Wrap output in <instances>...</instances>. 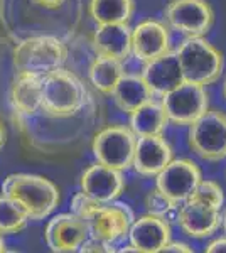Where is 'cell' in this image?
I'll return each instance as SVG.
<instances>
[{
  "mask_svg": "<svg viewBox=\"0 0 226 253\" xmlns=\"http://www.w3.org/2000/svg\"><path fill=\"white\" fill-rule=\"evenodd\" d=\"M71 213L85 219L90 228V236L100 242L113 245L129 235L132 214L123 205L98 203L83 191L73 198Z\"/></svg>",
  "mask_w": 226,
  "mask_h": 253,
  "instance_id": "cell-1",
  "label": "cell"
},
{
  "mask_svg": "<svg viewBox=\"0 0 226 253\" xmlns=\"http://www.w3.org/2000/svg\"><path fill=\"white\" fill-rule=\"evenodd\" d=\"M9 196L27 211L31 221L46 219L59 205V189L54 182L36 174H10L2 184Z\"/></svg>",
  "mask_w": 226,
  "mask_h": 253,
  "instance_id": "cell-2",
  "label": "cell"
},
{
  "mask_svg": "<svg viewBox=\"0 0 226 253\" xmlns=\"http://www.w3.org/2000/svg\"><path fill=\"white\" fill-rule=\"evenodd\" d=\"M86 89L75 73L57 68L43 78L41 110L52 117L76 115L85 107Z\"/></svg>",
  "mask_w": 226,
  "mask_h": 253,
  "instance_id": "cell-3",
  "label": "cell"
},
{
  "mask_svg": "<svg viewBox=\"0 0 226 253\" xmlns=\"http://www.w3.org/2000/svg\"><path fill=\"white\" fill-rule=\"evenodd\" d=\"M176 52L184 81L208 86L220 80L225 66L223 54L206 39L187 38Z\"/></svg>",
  "mask_w": 226,
  "mask_h": 253,
  "instance_id": "cell-4",
  "label": "cell"
},
{
  "mask_svg": "<svg viewBox=\"0 0 226 253\" xmlns=\"http://www.w3.org/2000/svg\"><path fill=\"white\" fill-rule=\"evenodd\" d=\"M68 49L63 41L52 36H38L24 39L14 51V66L17 73L46 76L47 73L63 68Z\"/></svg>",
  "mask_w": 226,
  "mask_h": 253,
  "instance_id": "cell-5",
  "label": "cell"
},
{
  "mask_svg": "<svg viewBox=\"0 0 226 253\" xmlns=\"http://www.w3.org/2000/svg\"><path fill=\"white\" fill-rule=\"evenodd\" d=\"M189 147L204 161L226 157V113L206 110L189 125Z\"/></svg>",
  "mask_w": 226,
  "mask_h": 253,
  "instance_id": "cell-6",
  "label": "cell"
},
{
  "mask_svg": "<svg viewBox=\"0 0 226 253\" xmlns=\"http://www.w3.org/2000/svg\"><path fill=\"white\" fill-rule=\"evenodd\" d=\"M137 135L125 125H112L98 132L93 138V156L96 162L117 170L132 167Z\"/></svg>",
  "mask_w": 226,
  "mask_h": 253,
  "instance_id": "cell-7",
  "label": "cell"
},
{
  "mask_svg": "<svg viewBox=\"0 0 226 253\" xmlns=\"http://www.w3.org/2000/svg\"><path fill=\"white\" fill-rule=\"evenodd\" d=\"M164 110L169 122L176 125H191L209 108L208 93L204 86L182 81L179 86L162 95Z\"/></svg>",
  "mask_w": 226,
  "mask_h": 253,
  "instance_id": "cell-8",
  "label": "cell"
},
{
  "mask_svg": "<svg viewBox=\"0 0 226 253\" xmlns=\"http://www.w3.org/2000/svg\"><path fill=\"white\" fill-rule=\"evenodd\" d=\"M166 20L186 38H203L215 24V12L208 0H171Z\"/></svg>",
  "mask_w": 226,
  "mask_h": 253,
  "instance_id": "cell-9",
  "label": "cell"
},
{
  "mask_svg": "<svg viewBox=\"0 0 226 253\" xmlns=\"http://www.w3.org/2000/svg\"><path fill=\"white\" fill-rule=\"evenodd\" d=\"M203 179L201 169L189 159H172L160 172L155 175V187L179 205L191 198L199 181Z\"/></svg>",
  "mask_w": 226,
  "mask_h": 253,
  "instance_id": "cell-10",
  "label": "cell"
},
{
  "mask_svg": "<svg viewBox=\"0 0 226 253\" xmlns=\"http://www.w3.org/2000/svg\"><path fill=\"white\" fill-rule=\"evenodd\" d=\"M90 238L88 223L75 213H63L49 219L46 226V243L56 253L80 252Z\"/></svg>",
  "mask_w": 226,
  "mask_h": 253,
  "instance_id": "cell-11",
  "label": "cell"
},
{
  "mask_svg": "<svg viewBox=\"0 0 226 253\" xmlns=\"http://www.w3.org/2000/svg\"><path fill=\"white\" fill-rule=\"evenodd\" d=\"M171 224L166 218L150 213L138 218L129 228L130 245L140 253H159L171 242Z\"/></svg>",
  "mask_w": 226,
  "mask_h": 253,
  "instance_id": "cell-12",
  "label": "cell"
},
{
  "mask_svg": "<svg viewBox=\"0 0 226 253\" xmlns=\"http://www.w3.org/2000/svg\"><path fill=\"white\" fill-rule=\"evenodd\" d=\"M172 161V147L162 135L137 137L134 150V169L145 177H155Z\"/></svg>",
  "mask_w": 226,
  "mask_h": 253,
  "instance_id": "cell-13",
  "label": "cell"
},
{
  "mask_svg": "<svg viewBox=\"0 0 226 253\" xmlns=\"http://www.w3.org/2000/svg\"><path fill=\"white\" fill-rule=\"evenodd\" d=\"M125 179L122 170L106 167L100 162L88 167L81 175V191L98 203H113L123 193Z\"/></svg>",
  "mask_w": 226,
  "mask_h": 253,
  "instance_id": "cell-14",
  "label": "cell"
},
{
  "mask_svg": "<svg viewBox=\"0 0 226 253\" xmlns=\"http://www.w3.org/2000/svg\"><path fill=\"white\" fill-rule=\"evenodd\" d=\"M171 51L169 29L159 20H143L132 29V52L142 63Z\"/></svg>",
  "mask_w": 226,
  "mask_h": 253,
  "instance_id": "cell-15",
  "label": "cell"
},
{
  "mask_svg": "<svg viewBox=\"0 0 226 253\" xmlns=\"http://www.w3.org/2000/svg\"><path fill=\"white\" fill-rule=\"evenodd\" d=\"M179 224L191 238H206L216 233L220 228L221 210L189 198L179 211Z\"/></svg>",
  "mask_w": 226,
  "mask_h": 253,
  "instance_id": "cell-16",
  "label": "cell"
},
{
  "mask_svg": "<svg viewBox=\"0 0 226 253\" xmlns=\"http://www.w3.org/2000/svg\"><path fill=\"white\" fill-rule=\"evenodd\" d=\"M140 76L154 95L162 96L164 93L179 86L184 81V75L179 64L178 52L167 51L166 54L159 56V58L152 59L149 63H143Z\"/></svg>",
  "mask_w": 226,
  "mask_h": 253,
  "instance_id": "cell-17",
  "label": "cell"
},
{
  "mask_svg": "<svg viewBox=\"0 0 226 253\" xmlns=\"http://www.w3.org/2000/svg\"><path fill=\"white\" fill-rule=\"evenodd\" d=\"M98 56L125 61L132 52V29L129 24H100L93 34Z\"/></svg>",
  "mask_w": 226,
  "mask_h": 253,
  "instance_id": "cell-18",
  "label": "cell"
},
{
  "mask_svg": "<svg viewBox=\"0 0 226 253\" xmlns=\"http://www.w3.org/2000/svg\"><path fill=\"white\" fill-rule=\"evenodd\" d=\"M43 78L31 73H17L10 88V101L15 112L24 117H34L41 110Z\"/></svg>",
  "mask_w": 226,
  "mask_h": 253,
  "instance_id": "cell-19",
  "label": "cell"
},
{
  "mask_svg": "<svg viewBox=\"0 0 226 253\" xmlns=\"http://www.w3.org/2000/svg\"><path fill=\"white\" fill-rule=\"evenodd\" d=\"M112 96L115 100V105L123 113L130 115L134 110H137L143 103L152 100L154 93L147 86V83L140 75H123L117 83V86H115Z\"/></svg>",
  "mask_w": 226,
  "mask_h": 253,
  "instance_id": "cell-20",
  "label": "cell"
},
{
  "mask_svg": "<svg viewBox=\"0 0 226 253\" xmlns=\"http://www.w3.org/2000/svg\"><path fill=\"white\" fill-rule=\"evenodd\" d=\"M167 124H169V118L166 110L162 103L155 101L154 98L130 113V130L137 137L162 135Z\"/></svg>",
  "mask_w": 226,
  "mask_h": 253,
  "instance_id": "cell-21",
  "label": "cell"
},
{
  "mask_svg": "<svg viewBox=\"0 0 226 253\" xmlns=\"http://www.w3.org/2000/svg\"><path fill=\"white\" fill-rule=\"evenodd\" d=\"M135 12L134 0H90V15L100 24H129Z\"/></svg>",
  "mask_w": 226,
  "mask_h": 253,
  "instance_id": "cell-22",
  "label": "cell"
},
{
  "mask_svg": "<svg viewBox=\"0 0 226 253\" xmlns=\"http://www.w3.org/2000/svg\"><path fill=\"white\" fill-rule=\"evenodd\" d=\"M88 75L91 84L98 91L103 93V95H112L117 83L125 75V71H123L122 61L98 56L90 66Z\"/></svg>",
  "mask_w": 226,
  "mask_h": 253,
  "instance_id": "cell-23",
  "label": "cell"
},
{
  "mask_svg": "<svg viewBox=\"0 0 226 253\" xmlns=\"http://www.w3.org/2000/svg\"><path fill=\"white\" fill-rule=\"evenodd\" d=\"M27 211L5 194H0V235H14L27 226Z\"/></svg>",
  "mask_w": 226,
  "mask_h": 253,
  "instance_id": "cell-24",
  "label": "cell"
},
{
  "mask_svg": "<svg viewBox=\"0 0 226 253\" xmlns=\"http://www.w3.org/2000/svg\"><path fill=\"white\" fill-rule=\"evenodd\" d=\"M191 199H198V201H203L206 205H211L218 208V210H221V206L225 203V193L218 182L201 179L194 193L191 194Z\"/></svg>",
  "mask_w": 226,
  "mask_h": 253,
  "instance_id": "cell-25",
  "label": "cell"
},
{
  "mask_svg": "<svg viewBox=\"0 0 226 253\" xmlns=\"http://www.w3.org/2000/svg\"><path fill=\"white\" fill-rule=\"evenodd\" d=\"M145 206H147V211H149L150 214L166 218V214H169L178 205H176L172 199L167 198V196H164L157 187H155L154 191H150V193L147 194Z\"/></svg>",
  "mask_w": 226,
  "mask_h": 253,
  "instance_id": "cell-26",
  "label": "cell"
},
{
  "mask_svg": "<svg viewBox=\"0 0 226 253\" xmlns=\"http://www.w3.org/2000/svg\"><path fill=\"white\" fill-rule=\"evenodd\" d=\"M80 252H94V253H108V252H115V248H113V245H108V243H105V242H100V240H96V238H91L90 236L86 242L81 245V248H80Z\"/></svg>",
  "mask_w": 226,
  "mask_h": 253,
  "instance_id": "cell-27",
  "label": "cell"
},
{
  "mask_svg": "<svg viewBox=\"0 0 226 253\" xmlns=\"http://www.w3.org/2000/svg\"><path fill=\"white\" fill-rule=\"evenodd\" d=\"M191 253V252H194L192 250L189 245H186V243H172V242H169L166 245V247L160 250V253Z\"/></svg>",
  "mask_w": 226,
  "mask_h": 253,
  "instance_id": "cell-28",
  "label": "cell"
},
{
  "mask_svg": "<svg viewBox=\"0 0 226 253\" xmlns=\"http://www.w3.org/2000/svg\"><path fill=\"white\" fill-rule=\"evenodd\" d=\"M208 253H226V238H218L206 247Z\"/></svg>",
  "mask_w": 226,
  "mask_h": 253,
  "instance_id": "cell-29",
  "label": "cell"
},
{
  "mask_svg": "<svg viewBox=\"0 0 226 253\" xmlns=\"http://www.w3.org/2000/svg\"><path fill=\"white\" fill-rule=\"evenodd\" d=\"M32 2L44 9H59L66 0H32Z\"/></svg>",
  "mask_w": 226,
  "mask_h": 253,
  "instance_id": "cell-30",
  "label": "cell"
},
{
  "mask_svg": "<svg viewBox=\"0 0 226 253\" xmlns=\"http://www.w3.org/2000/svg\"><path fill=\"white\" fill-rule=\"evenodd\" d=\"M5 140H7V132H5V126H3V122L0 120V149L5 145Z\"/></svg>",
  "mask_w": 226,
  "mask_h": 253,
  "instance_id": "cell-31",
  "label": "cell"
},
{
  "mask_svg": "<svg viewBox=\"0 0 226 253\" xmlns=\"http://www.w3.org/2000/svg\"><path fill=\"white\" fill-rule=\"evenodd\" d=\"M3 252H7V248H5V243H3V240H2V235H0V253H3Z\"/></svg>",
  "mask_w": 226,
  "mask_h": 253,
  "instance_id": "cell-32",
  "label": "cell"
},
{
  "mask_svg": "<svg viewBox=\"0 0 226 253\" xmlns=\"http://www.w3.org/2000/svg\"><path fill=\"white\" fill-rule=\"evenodd\" d=\"M221 221H223V226H225V233H226V213H225V216L221 218Z\"/></svg>",
  "mask_w": 226,
  "mask_h": 253,
  "instance_id": "cell-33",
  "label": "cell"
},
{
  "mask_svg": "<svg viewBox=\"0 0 226 253\" xmlns=\"http://www.w3.org/2000/svg\"><path fill=\"white\" fill-rule=\"evenodd\" d=\"M223 95H225V100H226V80H225V84H223Z\"/></svg>",
  "mask_w": 226,
  "mask_h": 253,
  "instance_id": "cell-34",
  "label": "cell"
}]
</instances>
